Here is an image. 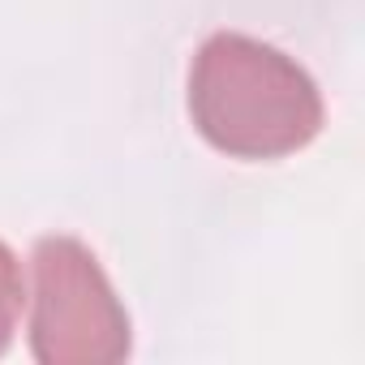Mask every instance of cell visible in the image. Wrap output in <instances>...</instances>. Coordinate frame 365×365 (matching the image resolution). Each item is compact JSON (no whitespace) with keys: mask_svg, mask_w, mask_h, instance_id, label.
<instances>
[{"mask_svg":"<svg viewBox=\"0 0 365 365\" xmlns=\"http://www.w3.org/2000/svg\"><path fill=\"white\" fill-rule=\"evenodd\" d=\"M31 352L43 365H112L129 356V314L95 254L43 237L31 258Z\"/></svg>","mask_w":365,"mask_h":365,"instance_id":"obj_2","label":"cell"},{"mask_svg":"<svg viewBox=\"0 0 365 365\" xmlns=\"http://www.w3.org/2000/svg\"><path fill=\"white\" fill-rule=\"evenodd\" d=\"M18 314H22V267H18L14 250L0 241V352L9 348V339L18 331Z\"/></svg>","mask_w":365,"mask_h":365,"instance_id":"obj_3","label":"cell"},{"mask_svg":"<svg viewBox=\"0 0 365 365\" xmlns=\"http://www.w3.org/2000/svg\"><path fill=\"white\" fill-rule=\"evenodd\" d=\"M190 116L224 155L279 159L322 129V99L292 56L262 39L220 31L194 56Z\"/></svg>","mask_w":365,"mask_h":365,"instance_id":"obj_1","label":"cell"}]
</instances>
